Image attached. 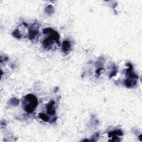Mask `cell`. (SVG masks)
Here are the masks:
<instances>
[{
  "label": "cell",
  "instance_id": "cell-1",
  "mask_svg": "<svg viewBox=\"0 0 142 142\" xmlns=\"http://www.w3.org/2000/svg\"><path fill=\"white\" fill-rule=\"evenodd\" d=\"M38 104V101L35 96L32 94H28L25 98L24 108L26 112L32 113L35 109Z\"/></svg>",
  "mask_w": 142,
  "mask_h": 142
},
{
  "label": "cell",
  "instance_id": "cell-2",
  "mask_svg": "<svg viewBox=\"0 0 142 142\" xmlns=\"http://www.w3.org/2000/svg\"><path fill=\"white\" fill-rule=\"evenodd\" d=\"M71 44L68 41H64L63 42L62 46V49L63 51L65 53H67L70 50Z\"/></svg>",
  "mask_w": 142,
  "mask_h": 142
},
{
  "label": "cell",
  "instance_id": "cell-3",
  "mask_svg": "<svg viewBox=\"0 0 142 142\" xmlns=\"http://www.w3.org/2000/svg\"><path fill=\"white\" fill-rule=\"evenodd\" d=\"M54 102H51L48 104V107H47V110H48V113L50 114H53L55 112V110L53 108V105H54Z\"/></svg>",
  "mask_w": 142,
  "mask_h": 142
},
{
  "label": "cell",
  "instance_id": "cell-4",
  "mask_svg": "<svg viewBox=\"0 0 142 142\" xmlns=\"http://www.w3.org/2000/svg\"><path fill=\"white\" fill-rule=\"evenodd\" d=\"M38 33V31L36 29H32L31 31H30L29 32V38L31 39H32L35 38L36 36H37Z\"/></svg>",
  "mask_w": 142,
  "mask_h": 142
},
{
  "label": "cell",
  "instance_id": "cell-5",
  "mask_svg": "<svg viewBox=\"0 0 142 142\" xmlns=\"http://www.w3.org/2000/svg\"><path fill=\"white\" fill-rule=\"evenodd\" d=\"M123 135V133L121 132V130H116V131H114V132H111V133H109V137L110 136H115V135Z\"/></svg>",
  "mask_w": 142,
  "mask_h": 142
},
{
  "label": "cell",
  "instance_id": "cell-6",
  "mask_svg": "<svg viewBox=\"0 0 142 142\" xmlns=\"http://www.w3.org/2000/svg\"><path fill=\"white\" fill-rule=\"evenodd\" d=\"M39 117H40L41 119H42L43 121H48V120L49 119L48 117L45 114H43V113L39 114Z\"/></svg>",
  "mask_w": 142,
  "mask_h": 142
}]
</instances>
